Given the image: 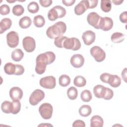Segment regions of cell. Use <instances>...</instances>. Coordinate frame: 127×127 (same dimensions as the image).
Instances as JSON below:
<instances>
[{"label": "cell", "mask_w": 127, "mask_h": 127, "mask_svg": "<svg viewBox=\"0 0 127 127\" xmlns=\"http://www.w3.org/2000/svg\"><path fill=\"white\" fill-rule=\"evenodd\" d=\"M66 30V25L63 21H59L48 28L46 31L47 36L50 39H55L63 36Z\"/></svg>", "instance_id": "cell-2"}, {"label": "cell", "mask_w": 127, "mask_h": 127, "mask_svg": "<svg viewBox=\"0 0 127 127\" xmlns=\"http://www.w3.org/2000/svg\"><path fill=\"white\" fill-rule=\"evenodd\" d=\"M85 5L87 9H91L95 7L98 4L97 0H83Z\"/></svg>", "instance_id": "cell-37"}, {"label": "cell", "mask_w": 127, "mask_h": 127, "mask_svg": "<svg viewBox=\"0 0 127 127\" xmlns=\"http://www.w3.org/2000/svg\"><path fill=\"white\" fill-rule=\"evenodd\" d=\"M101 8L105 12H109L112 8L111 1L110 0H102L101 1Z\"/></svg>", "instance_id": "cell-27"}, {"label": "cell", "mask_w": 127, "mask_h": 127, "mask_svg": "<svg viewBox=\"0 0 127 127\" xmlns=\"http://www.w3.org/2000/svg\"><path fill=\"white\" fill-rule=\"evenodd\" d=\"M31 23V19L29 16L23 17L19 21V25L22 29H26L29 28Z\"/></svg>", "instance_id": "cell-20"}, {"label": "cell", "mask_w": 127, "mask_h": 127, "mask_svg": "<svg viewBox=\"0 0 127 127\" xmlns=\"http://www.w3.org/2000/svg\"><path fill=\"white\" fill-rule=\"evenodd\" d=\"M11 25L12 21L10 18H3L0 22V33L2 34L6 30L9 29Z\"/></svg>", "instance_id": "cell-15"}, {"label": "cell", "mask_w": 127, "mask_h": 127, "mask_svg": "<svg viewBox=\"0 0 127 127\" xmlns=\"http://www.w3.org/2000/svg\"><path fill=\"white\" fill-rule=\"evenodd\" d=\"M108 83L112 87L116 88L119 87L121 83V79L117 75H112L111 74Z\"/></svg>", "instance_id": "cell-18"}, {"label": "cell", "mask_w": 127, "mask_h": 127, "mask_svg": "<svg viewBox=\"0 0 127 127\" xmlns=\"http://www.w3.org/2000/svg\"><path fill=\"white\" fill-rule=\"evenodd\" d=\"M73 83L75 86L78 87H81L86 85V80L84 77L78 75L74 78Z\"/></svg>", "instance_id": "cell-28"}, {"label": "cell", "mask_w": 127, "mask_h": 127, "mask_svg": "<svg viewBox=\"0 0 127 127\" xmlns=\"http://www.w3.org/2000/svg\"><path fill=\"white\" fill-rule=\"evenodd\" d=\"M110 75H111L110 74L108 73H103L100 75V79L102 82L106 83H108V80Z\"/></svg>", "instance_id": "cell-41"}, {"label": "cell", "mask_w": 127, "mask_h": 127, "mask_svg": "<svg viewBox=\"0 0 127 127\" xmlns=\"http://www.w3.org/2000/svg\"><path fill=\"white\" fill-rule=\"evenodd\" d=\"M81 47V43L76 38H67L63 44V48L66 49H70L73 51L78 50Z\"/></svg>", "instance_id": "cell-3"}, {"label": "cell", "mask_w": 127, "mask_h": 127, "mask_svg": "<svg viewBox=\"0 0 127 127\" xmlns=\"http://www.w3.org/2000/svg\"><path fill=\"white\" fill-rule=\"evenodd\" d=\"M72 127H85V124L84 122H83L82 120H78L75 121L72 124Z\"/></svg>", "instance_id": "cell-42"}, {"label": "cell", "mask_w": 127, "mask_h": 127, "mask_svg": "<svg viewBox=\"0 0 127 127\" xmlns=\"http://www.w3.org/2000/svg\"><path fill=\"white\" fill-rule=\"evenodd\" d=\"M53 109L52 106L48 103L42 104L39 108V112L41 117L45 120L51 118L53 114Z\"/></svg>", "instance_id": "cell-4"}, {"label": "cell", "mask_w": 127, "mask_h": 127, "mask_svg": "<svg viewBox=\"0 0 127 127\" xmlns=\"http://www.w3.org/2000/svg\"><path fill=\"white\" fill-rule=\"evenodd\" d=\"M87 10L86 7L85 5L83 0H81L74 7V13L77 15H80L82 14Z\"/></svg>", "instance_id": "cell-21"}, {"label": "cell", "mask_w": 127, "mask_h": 127, "mask_svg": "<svg viewBox=\"0 0 127 127\" xmlns=\"http://www.w3.org/2000/svg\"><path fill=\"white\" fill-rule=\"evenodd\" d=\"M6 41L8 46L12 48H15L19 43V36L17 32L11 31L6 35Z\"/></svg>", "instance_id": "cell-9"}, {"label": "cell", "mask_w": 127, "mask_h": 127, "mask_svg": "<svg viewBox=\"0 0 127 127\" xmlns=\"http://www.w3.org/2000/svg\"><path fill=\"white\" fill-rule=\"evenodd\" d=\"M22 45L23 48L27 52H32L34 51L36 47L35 41L31 37H25L22 40Z\"/></svg>", "instance_id": "cell-10"}, {"label": "cell", "mask_w": 127, "mask_h": 127, "mask_svg": "<svg viewBox=\"0 0 127 127\" xmlns=\"http://www.w3.org/2000/svg\"><path fill=\"white\" fill-rule=\"evenodd\" d=\"M48 17L50 21H55L57 18H60L59 13L55 6L49 10L48 13Z\"/></svg>", "instance_id": "cell-24"}, {"label": "cell", "mask_w": 127, "mask_h": 127, "mask_svg": "<svg viewBox=\"0 0 127 127\" xmlns=\"http://www.w3.org/2000/svg\"><path fill=\"white\" fill-rule=\"evenodd\" d=\"M56 59V56L52 52H46L39 55L36 60L35 71L38 74L44 73L46 70L47 64L53 63Z\"/></svg>", "instance_id": "cell-1"}, {"label": "cell", "mask_w": 127, "mask_h": 127, "mask_svg": "<svg viewBox=\"0 0 127 127\" xmlns=\"http://www.w3.org/2000/svg\"><path fill=\"white\" fill-rule=\"evenodd\" d=\"M11 102L8 101H5L3 102L1 105V109L2 111L6 114H9L10 113Z\"/></svg>", "instance_id": "cell-35"}, {"label": "cell", "mask_w": 127, "mask_h": 127, "mask_svg": "<svg viewBox=\"0 0 127 127\" xmlns=\"http://www.w3.org/2000/svg\"><path fill=\"white\" fill-rule=\"evenodd\" d=\"M95 33L91 30H87L84 32L82 35V39L86 45H90L95 40Z\"/></svg>", "instance_id": "cell-11"}, {"label": "cell", "mask_w": 127, "mask_h": 127, "mask_svg": "<svg viewBox=\"0 0 127 127\" xmlns=\"http://www.w3.org/2000/svg\"><path fill=\"white\" fill-rule=\"evenodd\" d=\"M33 23L34 25L37 27H42L45 25V18L41 15H36L34 17Z\"/></svg>", "instance_id": "cell-25"}, {"label": "cell", "mask_w": 127, "mask_h": 127, "mask_svg": "<svg viewBox=\"0 0 127 127\" xmlns=\"http://www.w3.org/2000/svg\"><path fill=\"white\" fill-rule=\"evenodd\" d=\"M24 72V68L22 65L15 64V71L14 73L16 75H22Z\"/></svg>", "instance_id": "cell-40"}, {"label": "cell", "mask_w": 127, "mask_h": 127, "mask_svg": "<svg viewBox=\"0 0 127 127\" xmlns=\"http://www.w3.org/2000/svg\"><path fill=\"white\" fill-rule=\"evenodd\" d=\"M24 56V53L21 49H16L11 53V58L15 62L20 61Z\"/></svg>", "instance_id": "cell-22"}, {"label": "cell", "mask_w": 127, "mask_h": 127, "mask_svg": "<svg viewBox=\"0 0 127 127\" xmlns=\"http://www.w3.org/2000/svg\"><path fill=\"white\" fill-rule=\"evenodd\" d=\"M125 39V36L124 34L120 32L114 33L111 37V41L115 43H119L123 42Z\"/></svg>", "instance_id": "cell-23"}, {"label": "cell", "mask_w": 127, "mask_h": 127, "mask_svg": "<svg viewBox=\"0 0 127 127\" xmlns=\"http://www.w3.org/2000/svg\"><path fill=\"white\" fill-rule=\"evenodd\" d=\"M112 1L115 5H119V4H121L124 1V0H113Z\"/></svg>", "instance_id": "cell-47"}, {"label": "cell", "mask_w": 127, "mask_h": 127, "mask_svg": "<svg viewBox=\"0 0 127 127\" xmlns=\"http://www.w3.org/2000/svg\"><path fill=\"white\" fill-rule=\"evenodd\" d=\"M21 109V103L18 100L13 101L11 103L10 113L12 114H17L19 113Z\"/></svg>", "instance_id": "cell-26"}, {"label": "cell", "mask_w": 127, "mask_h": 127, "mask_svg": "<svg viewBox=\"0 0 127 127\" xmlns=\"http://www.w3.org/2000/svg\"><path fill=\"white\" fill-rule=\"evenodd\" d=\"M106 87L102 85H97L93 88V93L97 98H103L105 94Z\"/></svg>", "instance_id": "cell-16"}, {"label": "cell", "mask_w": 127, "mask_h": 127, "mask_svg": "<svg viewBox=\"0 0 127 127\" xmlns=\"http://www.w3.org/2000/svg\"><path fill=\"white\" fill-rule=\"evenodd\" d=\"M45 97V93L42 90L37 89L35 90L29 97V103L32 106L37 105Z\"/></svg>", "instance_id": "cell-7"}, {"label": "cell", "mask_w": 127, "mask_h": 127, "mask_svg": "<svg viewBox=\"0 0 127 127\" xmlns=\"http://www.w3.org/2000/svg\"><path fill=\"white\" fill-rule=\"evenodd\" d=\"M12 11L14 15L18 16L21 15L23 13L24 11V9L21 5L17 4L13 7Z\"/></svg>", "instance_id": "cell-34"}, {"label": "cell", "mask_w": 127, "mask_h": 127, "mask_svg": "<svg viewBox=\"0 0 127 127\" xmlns=\"http://www.w3.org/2000/svg\"><path fill=\"white\" fill-rule=\"evenodd\" d=\"M4 71L8 75L14 74L15 71V64L11 63H7L4 66Z\"/></svg>", "instance_id": "cell-30"}, {"label": "cell", "mask_w": 127, "mask_h": 127, "mask_svg": "<svg viewBox=\"0 0 127 127\" xmlns=\"http://www.w3.org/2000/svg\"><path fill=\"white\" fill-rule=\"evenodd\" d=\"M120 21L124 23H127V11H125L122 12L120 15Z\"/></svg>", "instance_id": "cell-44"}, {"label": "cell", "mask_w": 127, "mask_h": 127, "mask_svg": "<svg viewBox=\"0 0 127 127\" xmlns=\"http://www.w3.org/2000/svg\"><path fill=\"white\" fill-rule=\"evenodd\" d=\"M113 96H114V92L113 90L109 88L106 87L105 94L104 95L103 99H104L105 100H109L113 98Z\"/></svg>", "instance_id": "cell-39"}, {"label": "cell", "mask_w": 127, "mask_h": 127, "mask_svg": "<svg viewBox=\"0 0 127 127\" xmlns=\"http://www.w3.org/2000/svg\"><path fill=\"white\" fill-rule=\"evenodd\" d=\"M67 38V37H66L65 36H59V37L55 38V41H54L55 45L59 48H63L64 42V40Z\"/></svg>", "instance_id": "cell-36"}, {"label": "cell", "mask_w": 127, "mask_h": 127, "mask_svg": "<svg viewBox=\"0 0 127 127\" xmlns=\"http://www.w3.org/2000/svg\"><path fill=\"white\" fill-rule=\"evenodd\" d=\"M75 2V0H62L63 3L67 6H71V5H73Z\"/></svg>", "instance_id": "cell-45"}, {"label": "cell", "mask_w": 127, "mask_h": 127, "mask_svg": "<svg viewBox=\"0 0 127 127\" xmlns=\"http://www.w3.org/2000/svg\"><path fill=\"white\" fill-rule=\"evenodd\" d=\"M80 97L83 102H88L92 99V96L91 92L89 90H84L81 93Z\"/></svg>", "instance_id": "cell-32"}, {"label": "cell", "mask_w": 127, "mask_h": 127, "mask_svg": "<svg viewBox=\"0 0 127 127\" xmlns=\"http://www.w3.org/2000/svg\"><path fill=\"white\" fill-rule=\"evenodd\" d=\"M9 96L13 101H19L23 96V91L18 87H13L9 90Z\"/></svg>", "instance_id": "cell-13"}, {"label": "cell", "mask_w": 127, "mask_h": 127, "mask_svg": "<svg viewBox=\"0 0 127 127\" xmlns=\"http://www.w3.org/2000/svg\"><path fill=\"white\" fill-rule=\"evenodd\" d=\"M53 126L52 125H50V124H41V125H39V126H38V127H40V126Z\"/></svg>", "instance_id": "cell-48"}, {"label": "cell", "mask_w": 127, "mask_h": 127, "mask_svg": "<svg viewBox=\"0 0 127 127\" xmlns=\"http://www.w3.org/2000/svg\"><path fill=\"white\" fill-rule=\"evenodd\" d=\"M113 26V21L112 19L109 17H102L101 21L100 29L103 31H109Z\"/></svg>", "instance_id": "cell-14"}, {"label": "cell", "mask_w": 127, "mask_h": 127, "mask_svg": "<svg viewBox=\"0 0 127 127\" xmlns=\"http://www.w3.org/2000/svg\"><path fill=\"white\" fill-rule=\"evenodd\" d=\"M77 95H78V91L77 89L75 87L73 86H71L67 89V95L69 99L72 100H75L77 98Z\"/></svg>", "instance_id": "cell-31"}, {"label": "cell", "mask_w": 127, "mask_h": 127, "mask_svg": "<svg viewBox=\"0 0 127 127\" xmlns=\"http://www.w3.org/2000/svg\"><path fill=\"white\" fill-rule=\"evenodd\" d=\"M41 86L46 89H53L56 85V80L55 77L53 76H47L42 77L40 80Z\"/></svg>", "instance_id": "cell-8"}, {"label": "cell", "mask_w": 127, "mask_h": 127, "mask_svg": "<svg viewBox=\"0 0 127 127\" xmlns=\"http://www.w3.org/2000/svg\"><path fill=\"white\" fill-rule=\"evenodd\" d=\"M39 2L42 6L44 7H47L50 6L52 4L53 1L51 0H39Z\"/></svg>", "instance_id": "cell-43"}, {"label": "cell", "mask_w": 127, "mask_h": 127, "mask_svg": "<svg viewBox=\"0 0 127 127\" xmlns=\"http://www.w3.org/2000/svg\"><path fill=\"white\" fill-rule=\"evenodd\" d=\"M78 112L81 116L86 117L89 116L91 114L92 112V109L90 106L87 105H84L80 107L78 110Z\"/></svg>", "instance_id": "cell-19"}, {"label": "cell", "mask_w": 127, "mask_h": 127, "mask_svg": "<svg viewBox=\"0 0 127 127\" xmlns=\"http://www.w3.org/2000/svg\"><path fill=\"white\" fill-rule=\"evenodd\" d=\"M59 82L61 86L66 87L70 84V78L68 75L63 74L60 76L59 78Z\"/></svg>", "instance_id": "cell-29"}, {"label": "cell", "mask_w": 127, "mask_h": 127, "mask_svg": "<svg viewBox=\"0 0 127 127\" xmlns=\"http://www.w3.org/2000/svg\"><path fill=\"white\" fill-rule=\"evenodd\" d=\"M126 68H125L122 72V78L124 79L125 81L126 82Z\"/></svg>", "instance_id": "cell-46"}, {"label": "cell", "mask_w": 127, "mask_h": 127, "mask_svg": "<svg viewBox=\"0 0 127 127\" xmlns=\"http://www.w3.org/2000/svg\"><path fill=\"white\" fill-rule=\"evenodd\" d=\"M102 17L100 16L95 12H91L89 13L87 17V21L88 24L95 28L100 29L101 21Z\"/></svg>", "instance_id": "cell-5"}, {"label": "cell", "mask_w": 127, "mask_h": 127, "mask_svg": "<svg viewBox=\"0 0 127 127\" xmlns=\"http://www.w3.org/2000/svg\"><path fill=\"white\" fill-rule=\"evenodd\" d=\"M90 52L91 55L97 62H101L103 61L106 58V53L105 51L99 46H93L90 49Z\"/></svg>", "instance_id": "cell-6"}, {"label": "cell", "mask_w": 127, "mask_h": 127, "mask_svg": "<svg viewBox=\"0 0 127 127\" xmlns=\"http://www.w3.org/2000/svg\"><path fill=\"white\" fill-rule=\"evenodd\" d=\"M27 9L29 12L30 13H35L38 11L39 9V6L37 2L35 1H32L28 4L27 6Z\"/></svg>", "instance_id": "cell-33"}, {"label": "cell", "mask_w": 127, "mask_h": 127, "mask_svg": "<svg viewBox=\"0 0 127 127\" xmlns=\"http://www.w3.org/2000/svg\"><path fill=\"white\" fill-rule=\"evenodd\" d=\"M70 62L74 67L79 68L83 65L84 58L81 54H74L71 57Z\"/></svg>", "instance_id": "cell-12"}, {"label": "cell", "mask_w": 127, "mask_h": 127, "mask_svg": "<svg viewBox=\"0 0 127 127\" xmlns=\"http://www.w3.org/2000/svg\"><path fill=\"white\" fill-rule=\"evenodd\" d=\"M104 124V121L102 117L98 115L93 116L90 120L91 127H102Z\"/></svg>", "instance_id": "cell-17"}, {"label": "cell", "mask_w": 127, "mask_h": 127, "mask_svg": "<svg viewBox=\"0 0 127 127\" xmlns=\"http://www.w3.org/2000/svg\"><path fill=\"white\" fill-rule=\"evenodd\" d=\"M10 12L9 6L7 4H2L0 6V13L1 15H5Z\"/></svg>", "instance_id": "cell-38"}]
</instances>
